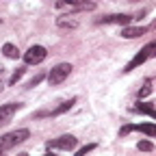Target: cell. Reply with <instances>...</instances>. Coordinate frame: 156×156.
<instances>
[{"mask_svg": "<svg viewBox=\"0 0 156 156\" xmlns=\"http://www.w3.org/2000/svg\"><path fill=\"white\" fill-rule=\"evenodd\" d=\"M28 136H30V130H26V128H20V130L2 134L0 136V152H7V150H11V147H15L20 143H24Z\"/></svg>", "mask_w": 156, "mask_h": 156, "instance_id": "cell-1", "label": "cell"}, {"mask_svg": "<svg viewBox=\"0 0 156 156\" xmlns=\"http://www.w3.org/2000/svg\"><path fill=\"white\" fill-rule=\"evenodd\" d=\"M152 56H154V44H147L145 48H141V50H139V54H134V56L130 58V63L124 67V74H128V72L136 69L139 65H143L147 58H152Z\"/></svg>", "mask_w": 156, "mask_h": 156, "instance_id": "cell-2", "label": "cell"}, {"mask_svg": "<svg viewBox=\"0 0 156 156\" xmlns=\"http://www.w3.org/2000/svg\"><path fill=\"white\" fill-rule=\"evenodd\" d=\"M69 74H72V65H69V63H58V65H54V67L50 69L48 83H50L52 87H56V85H61Z\"/></svg>", "mask_w": 156, "mask_h": 156, "instance_id": "cell-3", "label": "cell"}, {"mask_svg": "<svg viewBox=\"0 0 156 156\" xmlns=\"http://www.w3.org/2000/svg\"><path fill=\"white\" fill-rule=\"evenodd\" d=\"M76 145H78V139L74 134H63V136H58V139H52V141H48V147L50 150H76Z\"/></svg>", "mask_w": 156, "mask_h": 156, "instance_id": "cell-4", "label": "cell"}, {"mask_svg": "<svg viewBox=\"0 0 156 156\" xmlns=\"http://www.w3.org/2000/svg\"><path fill=\"white\" fill-rule=\"evenodd\" d=\"M46 56H48V50L44 46H30L26 52H24V61L28 65H39L41 61H46Z\"/></svg>", "mask_w": 156, "mask_h": 156, "instance_id": "cell-5", "label": "cell"}, {"mask_svg": "<svg viewBox=\"0 0 156 156\" xmlns=\"http://www.w3.org/2000/svg\"><path fill=\"white\" fill-rule=\"evenodd\" d=\"M20 108H22V104H20V102H9V104H2V106H0V126L9 124L11 117H13Z\"/></svg>", "mask_w": 156, "mask_h": 156, "instance_id": "cell-6", "label": "cell"}, {"mask_svg": "<svg viewBox=\"0 0 156 156\" xmlns=\"http://www.w3.org/2000/svg\"><path fill=\"white\" fill-rule=\"evenodd\" d=\"M130 22H132V15H126V13H115L98 20V24H119V26H128Z\"/></svg>", "mask_w": 156, "mask_h": 156, "instance_id": "cell-7", "label": "cell"}, {"mask_svg": "<svg viewBox=\"0 0 156 156\" xmlns=\"http://www.w3.org/2000/svg\"><path fill=\"white\" fill-rule=\"evenodd\" d=\"M145 33H147V28H145V26H124V28H122V37H126V39L143 37Z\"/></svg>", "mask_w": 156, "mask_h": 156, "instance_id": "cell-8", "label": "cell"}, {"mask_svg": "<svg viewBox=\"0 0 156 156\" xmlns=\"http://www.w3.org/2000/svg\"><path fill=\"white\" fill-rule=\"evenodd\" d=\"M132 111H134V113H143V115H150L152 119H156V108H154L152 104H147V102H136V104L132 106Z\"/></svg>", "mask_w": 156, "mask_h": 156, "instance_id": "cell-9", "label": "cell"}, {"mask_svg": "<svg viewBox=\"0 0 156 156\" xmlns=\"http://www.w3.org/2000/svg\"><path fill=\"white\" fill-rule=\"evenodd\" d=\"M74 104H76V98H69V100L61 102V104H58L56 108H52V111H50V115H52V117H58V115H63V113H67V111H69V108H72Z\"/></svg>", "mask_w": 156, "mask_h": 156, "instance_id": "cell-10", "label": "cell"}, {"mask_svg": "<svg viewBox=\"0 0 156 156\" xmlns=\"http://www.w3.org/2000/svg\"><path fill=\"white\" fill-rule=\"evenodd\" d=\"M56 26L58 28H76L78 26V20L74 15H61V17L56 20Z\"/></svg>", "mask_w": 156, "mask_h": 156, "instance_id": "cell-11", "label": "cell"}, {"mask_svg": "<svg viewBox=\"0 0 156 156\" xmlns=\"http://www.w3.org/2000/svg\"><path fill=\"white\" fill-rule=\"evenodd\" d=\"M132 130L143 132L147 136H156V124H136V126H132Z\"/></svg>", "mask_w": 156, "mask_h": 156, "instance_id": "cell-12", "label": "cell"}, {"mask_svg": "<svg viewBox=\"0 0 156 156\" xmlns=\"http://www.w3.org/2000/svg\"><path fill=\"white\" fill-rule=\"evenodd\" d=\"M2 54H5L7 58H17V56H20V50H17L13 44H5V46H2Z\"/></svg>", "mask_w": 156, "mask_h": 156, "instance_id": "cell-13", "label": "cell"}, {"mask_svg": "<svg viewBox=\"0 0 156 156\" xmlns=\"http://www.w3.org/2000/svg\"><path fill=\"white\" fill-rule=\"evenodd\" d=\"M24 76V67H17L15 72H13V76H11V80H9V85H17V80Z\"/></svg>", "mask_w": 156, "mask_h": 156, "instance_id": "cell-14", "label": "cell"}, {"mask_svg": "<svg viewBox=\"0 0 156 156\" xmlns=\"http://www.w3.org/2000/svg\"><path fill=\"white\" fill-rule=\"evenodd\" d=\"M91 150H95V143H89V145H83L80 150H78V152H76V156H87V154H89Z\"/></svg>", "mask_w": 156, "mask_h": 156, "instance_id": "cell-15", "label": "cell"}, {"mask_svg": "<svg viewBox=\"0 0 156 156\" xmlns=\"http://www.w3.org/2000/svg\"><path fill=\"white\" fill-rule=\"evenodd\" d=\"M150 93H152V83L145 80V85H143L141 91H139V98H145V95H150Z\"/></svg>", "mask_w": 156, "mask_h": 156, "instance_id": "cell-16", "label": "cell"}, {"mask_svg": "<svg viewBox=\"0 0 156 156\" xmlns=\"http://www.w3.org/2000/svg\"><path fill=\"white\" fill-rule=\"evenodd\" d=\"M139 150H141V152H152L154 145H152L150 141H139Z\"/></svg>", "mask_w": 156, "mask_h": 156, "instance_id": "cell-17", "label": "cell"}, {"mask_svg": "<svg viewBox=\"0 0 156 156\" xmlns=\"http://www.w3.org/2000/svg\"><path fill=\"white\" fill-rule=\"evenodd\" d=\"M76 0H56V7L58 9H65V7H74Z\"/></svg>", "mask_w": 156, "mask_h": 156, "instance_id": "cell-18", "label": "cell"}, {"mask_svg": "<svg viewBox=\"0 0 156 156\" xmlns=\"http://www.w3.org/2000/svg\"><path fill=\"white\" fill-rule=\"evenodd\" d=\"M41 80H44V74H37V76L33 78V80L28 83V87H35V85H39V83H41Z\"/></svg>", "mask_w": 156, "mask_h": 156, "instance_id": "cell-19", "label": "cell"}, {"mask_svg": "<svg viewBox=\"0 0 156 156\" xmlns=\"http://www.w3.org/2000/svg\"><path fill=\"white\" fill-rule=\"evenodd\" d=\"M128 132H132V124H128V126H124V128L119 130V136H126Z\"/></svg>", "mask_w": 156, "mask_h": 156, "instance_id": "cell-20", "label": "cell"}, {"mask_svg": "<svg viewBox=\"0 0 156 156\" xmlns=\"http://www.w3.org/2000/svg\"><path fill=\"white\" fill-rule=\"evenodd\" d=\"M2 89H5V85H2V80H0V91H2Z\"/></svg>", "mask_w": 156, "mask_h": 156, "instance_id": "cell-21", "label": "cell"}, {"mask_svg": "<svg viewBox=\"0 0 156 156\" xmlns=\"http://www.w3.org/2000/svg\"><path fill=\"white\" fill-rule=\"evenodd\" d=\"M44 156H54V154H52V152H48V154H44Z\"/></svg>", "mask_w": 156, "mask_h": 156, "instance_id": "cell-22", "label": "cell"}, {"mask_svg": "<svg viewBox=\"0 0 156 156\" xmlns=\"http://www.w3.org/2000/svg\"><path fill=\"white\" fill-rule=\"evenodd\" d=\"M154 56H156V41H154Z\"/></svg>", "mask_w": 156, "mask_h": 156, "instance_id": "cell-23", "label": "cell"}, {"mask_svg": "<svg viewBox=\"0 0 156 156\" xmlns=\"http://www.w3.org/2000/svg\"><path fill=\"white\" fill-rule=\"evenodd\" d=\"M20 156H28V154H20Z\"/></svg>", "mask_w": 156, "mask_h": 156, "instance_id": "cell-24", "label": "cell"}, {"mask_svg": "<svg viewBox=\"0 0 156 156\" xmlns=\"http://www.w3.org/2000/svg\"><path fill=\"white\" fill-rule=\"evenodd\" d=\"M0 76H2V69H0Z\"/></svg>", "mask_w": 156, "mask_h": 156, "instance_id": "cell-25", "label": "cell"}, {"mask_svg": "<svg viewBox=\"0 0 156 156\" xmlns=\"http://www.w3.org/2000/svg\"><path fill=\"white\" fill-rule=\"evenodd\" d=\"M0 156H2V152H0Z\"/></svg>", "mask_w": 156, "mask_h": 156, "instance_id": "cell-26", "label": "cell"}]
</instances>
